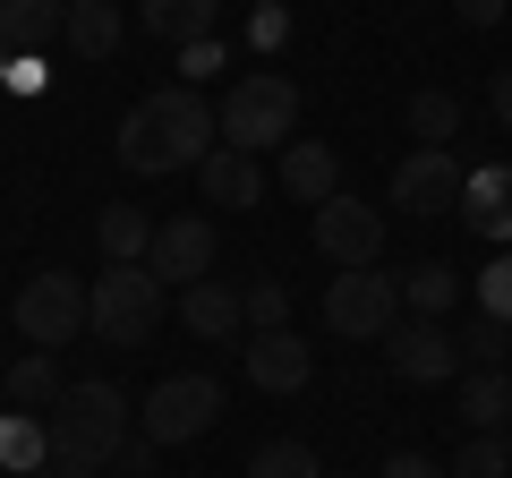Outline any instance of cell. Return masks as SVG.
I'll use <instances>...</instances> for the list:
<instances>
[{
    "label": "cell",
    "mask_w": 512,
    "mask_h": 478,
    "mask_svg": "<svg viewBox=\"0 0 512 478\" xmlns=\"http://www.w3.org/2000/svg\"><path fill=\"white\" fill-rule=\"evenodd\" d=\"M222 146V120L197 86H154L146 103L120 120V171L137 180H163V171H197Z\"/></svg>",
    "instance_id": "obj_1"
},
{
    "label": "cell",
    "mask_w": 512,
    "mask_h": 478,
    "mask_svg": "<svg viewBox=\"0 0 512 478\" xmlns=\"http://www.w3.org/2000/svg\"><path fill=\"white\" fill-rule=\"evenodd\" d=\"M43 436H52V470H60V478L111 470V461L128 453V393L111 385V376H86V385H69V393L52 402Z\"/></svg>",
    "instance_id": "obj_2"
},
{
    "label": "cell",
    "mask_w": 512,
    "mask_h": 478,
    "mask_svg": "<svg viewBox=\"0 0 512 478\" xmlns=\"http://www.w3.org/2000/svg\"><path fill=\"white\" fill-rule=\"evenodd\" d=\"M222 146H239V154H274V146H291L299 137V86L282 69H239L231 86H222Z\"/></svg>",
    "instance_id": "obj_3"
},
{
    "label": "cell",
    "mask_w": 512,
    "mask_h": 478,
    "mask_svg": "<svg viewBox=\"0 0 512 478\" xmlns=\"http://www.w3.org/2000/svg\"><path fill=\"white\" fill-rule=\"evenodd\" d=\"M154 325H163V274L154 265H103L94 274V342H111V350H137V342H154Z\"/></svg>",
    "instance_id": "obj_4"
},
{
    "label": "cell",
    "mask_w": 512,
    "mask_h": 478,
    "mask_svg": "<svg viewBox=\"0 0 512 478\" xmlns=\"http://www.w3.org/2000/svg\"><path fill=\"white\" fill-rule=\"evenodd\" d=\"M86 325H94V282L60 274V265H43V274L18 282V333L35 350H69Z\"/></svg>",
    "instance_id": "obj_5"
},
{
    "label": "cell",
    "mask_w": 512,
    "mask_h": 478,
    "mask_svg": "<svg viewBox=\"0 0 512 478\" xmlns=\"http://www.w3.org/2000/svg\"><path fill=\"white\" fill-rule=\"evenodd\" d=\"M325 325L342 333V342H384V333L402 325V274H376V265H350V274H333V291H325Z\"/></svg>",
    "instance_id": "obj_6"
},
{
    "label": "cell",
    "mask_w": 512,
    "mask_h": 478,
    "mask_svg": "<svg viewBox=\"0 0 512 478\" xmlns=\"http://www.w3.org/2000/svg\"><path fill=\"white\" fill-rule=\"evenodd\" d=\"M214 419H222V385H214V376H197V368H188V376H163L154 402L137 410V427H146L154 453H163V444H197Z\"/></svg>",
    "instance_id": "obj_7"
},
{
    "label": "cell",
    "mask_w": 512,
    "mask_h": 478,
    "mask_svg": "<svg viewBox=\"0 0 512 478\" xmlns=\"http://www.w3.org/2000/svg\"><path fill=\"white\" fill-rule=\"evenodd\" d=\"M461 180H470V171L453 163V146H419V154L393 163V188H384V197L402 205V214L436 222V214H461Z\"/></svg>",
    "instance_id": "obj_8"
},
{
    "label": "cell",
    "mask_w": 512,
    "mask_h": 478,
    "mask_svg": "<svg viewBox=\"0 0 512 478\" xmlns=\"http://www.w3.org/2000/svg\"><path fill=\"white\" fill-rule=\"evenodd\" d=\"M384 359H393L402 385H453V376H470V368H461V333L427 325V316H410V325L384 333Z\"/></svg>",
    "instance_id": "obj_9"
},
{
    "label": "cell",
    "mask_w": 512,
    "mask_h": 478,
    "mask_svg": "<svg viewBox=\"0 0 512 478\" xmlns=\"http://www.w3.org/2000/svg\"><path fill=\"white\" fill-rule=\"evenodd\" d=\"M316 248H325L333 265H376L384 257V214L376 205H359V197H325L316 205Z\"/></svg>",
    "instance_id": "obj_10"
},
{
    "label": "cell",
    "mask_w": 512,
    "mask_h": 478,
    "mask_svg": "<svg viewBox=\"0 0 512 478\" xmlns=\"http://www.w3.org/2000/svg\"><path fill=\"white\" fill-rule=\"evenodd\" d=\"M154 274H163V291H188V282H205L214 274V222L205 214H171V222H154Z\"/></svg>",
    "instance_id": "obj_11"
},
{
    "label": "cell",
    "mask_w": 512,
    "mask_h": 478,
    "mask_svg": "<svg viewBox=\"0 0 512 478\" xmlns=\"http://www.w3.org/2000/svg\"><path fill=\"white\" fill-rule=\"evenodd\" d=\"M308 376H316V350L299 342L291 325L282 333H248V385L256 393H308Z\"/></svg>",
    "instance_id": "obj_12"
},
{
    "label": "cell",
    "mask_w": 512,
    "mask_h": 478,
    "mask_svg": "<svg viewBox=\"0 0 512 478\" xmlns=\"http://www.w3.org/2000/svg\"><path fill=\"white\" fill-rule=\"evenodd\" d=\"M180 325L197 333V342H248V299H239L222 274H205V282L180 291Z\"/></svg>",
    "instance_id": "obj_13"
},
{
    "label": "cell",
    "mask_w": 512,
    "mask_h": 478,
    "mask_svg": "<svg viewBox=\"0 0 512 478\" xmlns=\"http://www.w3.org/2000/svg\"><path fill=\"white\" fill-rule=\"evenodd\" d=\"M461 222H470L487 248H512V163H478L461 180Z\"/></svg>",
    "instance_id": "obj_14"
},
{
    "label": "cell",
    "mask_w": 512,
    "mask_h": 478,
    "mask_svg": "<svg viewBox=\"0 0 512 478\" xmlns=\"http://www.w3.org/2000/svg\"><path fill=\"white\" fill-rule=\"evenodd\" d=\"M137 26H146L163 52H188V43H214L222 0H137Z\"/></svg>",
    "instance_id": "obj_15"
},
{
    "label": "cell",
    "mask_w": 512,
    "mask_h": 478,
    "mask_svg": "<svg viewBox=\"0 0 512 478\" xmlns=\"http://www.w3.org/2000/svg\"><path fill=\"white\" fill-rule=\"evenodd\" d=\"M282 188H291V205L342 197V154H333L325 137H291V146H282Z\"/></svg>",
    "instance_id": "obj_16"
},
{
    "label": "cell",
    "mask_w": 512,
    "mask_h": 478,
    "mask_svg": "<svg viewBox=\"0 0 512 478\" xmlns=\"http://www.w3.org/2000/svg\"><path fill=\"white\" fill-rule=\"evenodd\" d=\"M197 188H205V205H222V214H248V205L265 197V171H256V154L214 146V154L197 163Z\"/></svg>",
    "instance_id": "obj_17"
},
{
    "label": "cell",
    "mask_w": 512,
    "mask_h": 478,
    "mask_svg": "<svg viewBox=\"0 0 512 478\" xmlns=\"http://www.w3.org/2000/svg\"><path fill=\"white\" fill-rule=\"evenodd\" d=\"M461 419H470V436H504V419H512V376H504V368H470V376H461Z\"/></svg>",
    "instance_id": "obj_18"
},
{
    "label": "cell",
    "mask_w": 512,
    "mask_h": 478,
    "mask_svg": "<svg viewBox=\"0 0 512 478\" xmlns=\"http://www.w3.org/2000/svg\"><path fill=\"white\" fill-rule=\"evenodd\" d=\"M94 239H103V257H111V265H146V257H154V222L137 214V205H103Z\"/></svg>",
    "instance_id": "obj_19"
},
{
    "label": "cell",
    "mask_w": 512,
    "mask_h": 478,
    "mask_svg": "<svg viewBox=\"0 0 512 478\" xmlns=\"http://www.w3.org/2000/svg\"><path fill=\"white\" fill-rule=\"evenodd\" d=\"M60 393H69V376H60V350H26L18 368H9V402L43 410V402H60Z\"/></svg>",
    "instance_id": "obj_20"
},
{
    "label": "cell",
    "mask_w": 512,
    "mask_h": 478,
    "mask_svg": "<svg viewBox=\"0 0 512 478\" xmlns=\"http://www.w3.org/2000/svg\"><path fill=\"white\" fill-rule=\"evenodd\" d=\"M453 299H461V274H453V265H410V274H402V308L427 316V325H436Z\"/></svg>",
    "instance_id": "obj_21"
},
{
    "label": "cell",
    "mask_w": 512,
    "mask_h": 478,
    "mask_svg": "<svg viewBox=\"0 0 512 478\" xmlns=\"http://www.w3.org/2000/svg\"><path fill=\"white\" fill-rule=\"evenodd\" d=\"M69 43L86 60H111V52H120V9H111V0H77V9H69Z\"/></svg>",
    "instance_id": "obj_22"
},
{
    "label": "cell",
    "mask_w": 512,
    "mask_h": 478,
    "mask_svg": "<svg viewBox=\"0 0 512 478\" xmlns=\"http://www.w3.org/2000/svg\"><path fill=\"white\" fill-rule=\"evenodd\" d=\"M248 478H325V461H316L299 436H274V444L248 453Z\"/></svg>",
    "instance_id": "obj_23"
},
{
    "label": "cell",
    "mask_w": 512,
    "mask_h": 478,
    "mask_svg": "<svg viewBox=\"0 0 512 478\" xmlns=\"http://www.w3.org/2000/svg\"><path fill=\"white\" fill-rule=\"evenodd\" d=\"M461 129V103L444 86H419L410 94V137H419V146H444V137Z\"/></svg>",
    "instance_id": "obj_24"
},
{
    "label": "cell",
    "mask_w": 512,
    "mask_h": 478,
    "mask_svg": "<svg viewBox=\"0 0 512 478\" xmlns=\"http://www.w3.org/2000/svg\"><path fill=\"white\" fill-rule=\"evenodd\" d=\"M0 461H9V470H52V436H43L35 419H0Z\"/></svg>",
    "instance_id": "obj_25"
},
{
    "label": "cell",
    "mask_w": 512,
    "mask_h": 478,
    "mask_svg": "<svg viewBox=\"0 0 512 478\" xmlns=\"http://www.w3.org/2000/svg\"><path fill=\"white\" fill-rule=\"evenodd\" d=\"M444 478H512V444H504V436H470Z\"/></svg>",
    "instance_id": "obj_26"
},
{
    "label": "cell",
    "mask_w": 512,
    "mask_h": 478,
    "mask_svg": "<svg viewBox=\"0 0 512 478\" xmlns=\"http://www.w3.org/2000/svg\"><path fill=\"white\" fill-rule=\"evenodd\" d=\"M239 299H248V333H282V325H291V291H282L274 274H256Z\"/></svg>",
    "instance_id": "obj_27"
},
{
    "label": "cell",
    "mask_w": 512,
    "mask_h": 478,
    "mask_svg": "<svg viewBox=\"0 0 512 478\" xmlns=\"http://www.w3.org/2000/svg\"><path fill=\"white\" fill-rule=\"evenodd\" d=\"M478 291V316H495V325H512V248H495V265L470 282Z\"/></svg>",
    "instance_id": "obj_28"
},
{
    "label": "cell",
    "mask_w": 512,
    "mask_h": 478,
    "mask_svg": "<svg viewBox=\"0 0 512 478\" xmlns=\"http://www.w3.org/2000/svg\"><path fill=\"white\" fill-rule=\"evenodd\" d=\"M461 368H504V325H495V316H478V325L461 333Z\"/></svg>",
    "instance_id": "obj_29"
},
{
    "label": "cell",
    "mask_w": 512,
    "mask_h": 478,
    "mask_svg": "<svg viewBox=\"0 0 512 478\" xmlns=\"http://www.w3.org/2000/svg\"><path fill=\"white\" fill-rule=\"evenodd\" d=\"M69 9H77V0H9V35H26V43H35L43 26H52V18H69Z\"/></svg>",
    "instance_id": "obj_30"
},
{
    "label": "cell",
    "mask_w": 512,
    "mask_h": 478,
    "mask_svg": "<svg viewBox=\"0 0 512 478\" xmlns=\"http://www.w3.org/2000/svg\"><path fill=\"white\" fill-rule=\"evenodd\" d=\"M222 60H231L222 43H188V52H180V86H197V77H222Z\"/></svg>",
    "instance_id": "obj_31"
},
{
    "label": "cell",
    "mask_w": 512,
    "mask_h": 478,
    "mask_svg": "<svg viewBox=\"0 0 512 478\" xmlns=\"http://www.w3.org/2000/svg\"><path fill=\"white\" fill-rule=\"evenodd\" d=\"M376 478H444V470H436V461H427V453H393V461H384Z\"/></svg>",
    "instance_id": "obj_32"
},
{
    "label": "cell",
    "mask_w": 512,
    "mask_h": 478,
    "mask_svg": "<svg viewBox=\"0 0 512 478\" xmlns=\"http://www.w3.org/2000/svg\"><path fill=\"white\" fill-rule=\"evenodd\" d=\"M453 9H461V26H504L512 0H453Z\"/></svg>",
    "instance_id": "obj_33"
},
{
    "label": "cell",
    "mask_w": 512,
    "mask_h": 478,
    "mask_svg": "<svg viewBox=\"0 0 512 478\" xmlns=\"http://www.w3.org/2000/svg\"><path fill=\"white\" fill-rule=\"evenodd\" d=\"M487 103H495V120L512 129V69H495V86H487Z\"/></svg>",
    "instance_id": "obj_34"
},
{
    "label": "cell",
    "mask_w": 512,
    "mask_h": 478,
    "mask_svg": "<svg viewBox=\"0 0 512 478\" xmlns=\"http://www.w3.org/2000/svg\"><path fill=\"white\" fill-rule=\"evenodd\" d=\"M26 478H60V470H26Z\"/></svg>",
    "instance_id": "obj_35"
}]
</instances>
